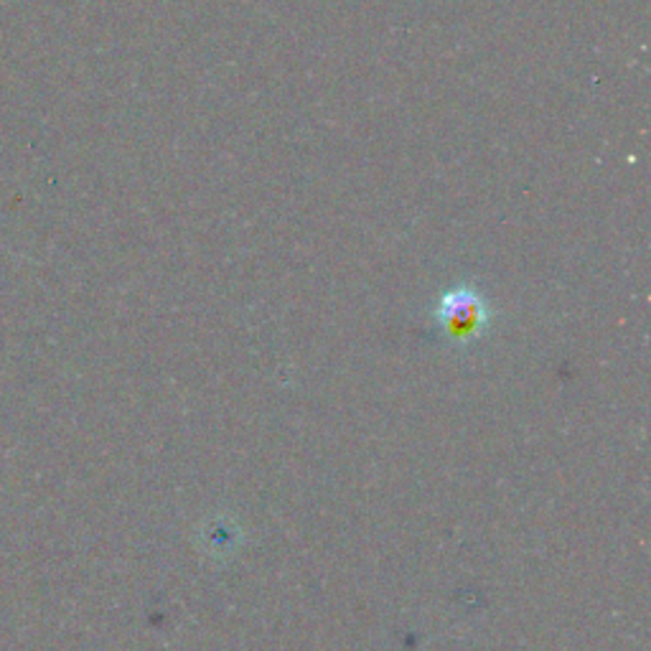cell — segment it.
Segmentation results:
<instances>
[{
    "instance_id": "1",
    "label": "cell",
    "mask_w": 651,
    "mask_h": 651,
    "mask_svg": "<svg viewBox=\"0 0 651 651\" xmlns=\"http://www.w3.org/2000/svg\"><path fill=\"white\" fill-rule=\"evenodd\" d=\"M491 321V308L471 285L451 287L435 306V324L453 344H471L481 339Z\"/></svg>"
}]
</instances>
